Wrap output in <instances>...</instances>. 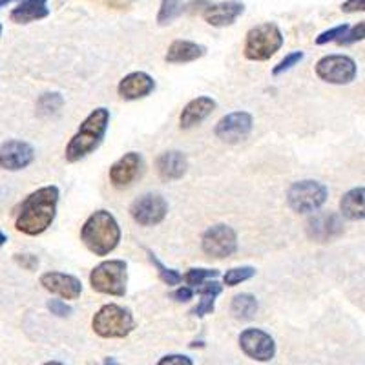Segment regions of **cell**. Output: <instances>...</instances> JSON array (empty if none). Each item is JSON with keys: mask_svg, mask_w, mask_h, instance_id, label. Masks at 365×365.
Returning <instances> with one entry per match:
<instances>
[{"mask_svg": "<svg viewBox=\"0 0 365 365\" xmlns=\"http://www.w3.org/2000/svg\"><path fill=\"white\" fill-rule=\"evenodd\" d=\"M35 161L34 146L19 139H9L0 146V168L8 172H19L28 168Z\"/></svg>", "mask_w": 365, "mask_h": 365, "instance_id": "cell-14", "label": "cell"}, {"mask_svg": "<svg viewBox=\"0 0 365 365\" xmlns=\"http://www.w3.org/2000/svg\"><path fill=\"white\" fill-rule=\"evenodd\" d=\"M217 108V103L212 97L201 96L197 99H192L190 103L182 108L181 115H179V126L182 130H190L194 126L201 125L205 119L212 115V112Z\"/></svg>", "mask_w": 365, "mask_h": 365, "instance_id": "cell-19", "label": "cell"}, {"mask_svg": "<svg viewBox=\"0 0 365 365\" xmlns=\"http://www.w3.org/2000/svg\"><path fill=\"white\" fill-rule=\"evenodd\" d=\"M158 365H194V361L185 354H168V356H163Z\"/></svg>", "mask_w": 365, "mask_h": 365, "instance_id": "cell-36", "label": "cell"}, {"mask_svg": "<svg viewBox=\"0 0 365 365\" xmlns=\"http://www.w3.org/2000/svg\"><path fill=\"white\" fill-rule=\"evenodd\" d=\"M81 240L91 254L108 256L119 247L120 227L108 210H97L84 221Z\"/></svg>", "mask_w": 365, "mask_h": 365, "instance_id": "cell-3", "label": "cell"}, {"mask_svg": "<svg viewBox=\"0 0 365 365\" xmlns=\"http://www.w3.org/2000/svg\"><path fill=\"white\" fill-rule=\"evenodd\" d=\"M15 262L26 270H37L38 257L34 254H15Z\"/></svg>", "mask_w": 365, "mask_h": 365, "instance_id": "cell-35", "label": "cell"}, {"mask_svg": "<svg viewBox=\"0 0 365 365\" xmlns=\"http://www.w3.org/2000/svg\"><path fill=\"white\" fill-rule=\"evenodd\" d=\"M61 192L57 187H42L31 192L21 203L15 217V228L26 236H41L53 225Z\"/></svg>", "mask_w": 365, "mask_h": 365, "instance_id": "cell-1", "label": "cell"}, {"mask_svg": "<svg viewBox=\"0 0 365 365\" xmlns=\"http://www.w3.org/2000/svg\"><path fill=\"white\" fill-rule=\"evenodd\" d=\"M283 34L278 24L274 22H263L259 26H254L249 29L243 46V55L254 63H263L269 61L276 51L282 50Z\"/></svg>", "mask_w": 365, "mask_h": 365, "instance_id": "cell-4", "label": "cell"}, {"mask_svg": "<svg viewBox=\"0 0 365 365\" xmlns=\"http://www.w3.org/2000/svg\"><path fill=\"white\" fill-rule=\"evenodd\" d=\"M205 55H207V48L203 44L192 41H174L168 46L165 61L170 64H187L194 63Z\"/></svg>", "mask_w": 365, "mask_h": 365, "instance_id": "cell-21", "label": "cell"}, {"mask_svg": "<svg viewBox=\"0 0 365 365\" xmlns=\"http://www.w3.org/2000/svg\"><path fill=\"white\" fill-rule=\"evenodd\" d=\"M110 125V110L106 108H96L86 119L83 120V125L79 126L77 133L70 139L64 152V158L68 163H77L81 159L88 158L93 154L103 143L106 130Z\"/></svg>", "mask_w": 365, "mask_h": 365, "instance_id": "cell-2", "label": "cell"}, {"mask_svg": "<svg viewBox=\"0 0 365 365\" xmlns=\"http://www.w3.org/2000/svg\"><path fill=\"white\" fill-rule=\"evenodd\" d=\"M341 216L349 221H364L365 217V188L358 187L345 192L340 201Z\"/></svg>", "mask_w": 365, "mask_h": 365, "instance_id": "cell-23", "label": "cell"}, {"mask_svg": "<svg viewBox=\"0 0 365 365\" xmlns=\"http://www.w3.org/2000/svg\"><path fill=\"white\" fill-rule=\"evenodd\" d=\"M6 241H8V236H6V234L0 230V247H4Z\"/></svg>", "mask_w": 365, "mask_h": 365, "instance_id": "cell-40", "label": "cell"}, {"mask_svg": "<svg viewBox=\"0 0 365 365\" xmlns=\"http://www.w3.org/2000/svg\"><path fill=\"white\" fill-rule=\"evenodd\" d=\"M104 365H119V364H117L115 358H106V360H104Z\"/></svg>", "mask_w": 365, "mask_h": 365, "instance_id": "cell-41", "label": "cell"}, {"mask_svg": "<svg viewBox=\"0 0 365 365\" xmlns=\"http://www.w3.org/2000/svg\"><path fill=\"white\" fill-rule=\"evenodd\" d=\"M365 9V0H345L341 4V11L345 13H358Z\"/></svg>", "mask_w": 365, "mask_h": 365, "instance_id": "cell-38", "label": "cell"}, {"mask_svg": "<svg viewBox=\"0 0 365 365\" xmlns=\"http://www.w3.org/2000/svg\"><path fill=\"white\" fill-rule=\"evenodd\" d=\"M48 0H22L21 4L11 11V21L15 24H29V22L41 21L50 15V9L46 8Z\"/></svg>", "mask_w": 365, "mask_h": 365, "instance_id": "cell-22", "label": "cell"}, {"mask_svg": "<svg viewBox=\"0 0 365 365\" xmlns=\"http://www.w3.org/2000/svg\"><path fill=\"white\" fill-rule=\"evenodd\" d=\"M172 298L179 303H187L194 298V291H192V287H188V285L178 287V289L172 292Z\"/></svg>", "mask_w": 365, "mask_h": 365, "instance_id": "cell-37", "label": "cell"}, {"mask_svg": "<svg viewBox=\"0 0 365 365\" xmlns=\"http://www.w3.org/2000/svg\"><path fill=\"white\" fill-rule=\"evenodd\" d=\"M303 57H305V53H303V51H292V53L287 55L283 61H279V63L274 66L272 75H276V77H278V75H283L285 71L292 70V68L298 66V64L302 63Z\"/></svg>", "mask_w": 365, "mask_h": 365, "instance_id": "cell-31", "label": "cell"}, {"mask_svg": "<svg viewBox=\"0 0 365 365\" xmlns=\"http://www.w3.org/2000/svg\"><path fill=\"white\" fill-rule=\"evenodd\" d=\"M347 29H349V24L334 26V28L327 29V31H324V34H319L318 37H316V44L325 46V44H329V42H336L338 38H340L341 35L347 31Z\"/></svg>", "mask_w": 365, "mask_h": 365, "instance_id": "cell-33", "label": "cell"}, {"mask_svg": "<svg viewBox=\"0 0 365 365\" xmlns=\"http://www.w3.org/2000/svg\"><path fill=\"white\" fill-rule=\"evenodd\" d=\"M155 90L154 77H150L145 71H133L128 73L125 79L120 81L117 91H119L120 99L125 101H139L148 97Z\"/></svg>", "mask_w": 365, "mask_h": 365, "instance_id": "cell-18", "label": "cell"}, {"mask_svg": "<svg viewBox=\"0 0 365 365\" xmlns=\"http://www.w3.org/2000/svg\"><path fill=\"white\" fill-rule=\"evenodd\" d=\"M257 309H259V303H257L256 296L250 294V292H241L232 298L230 303V311H232L234 318L237 319H252L256 316Z\"/></svg>", "mask_w": 365, "mask_h": 365, "instance_id": "cell-24", "label": "cell"}, {"mask_svg": "<svg viewBox=\"0 0 365 365\" xmlns=\"http://www.w3.org/2000/svg\"><path fill=\"white\" fill-rule=\"evenodd\" d=\"M155 166H158V174L163 181H178L187 174L188 159L179 150H170V152H163L159 155Z\"/></svg>", "mask_w": 365, "mask_h": 365, "instance_id": "cell-20", "label": "cell"}, {"mask_svg": "<svg viewBox=\"0 0 365 365\" xmlns=\"http://www.w3.org/2000/svg\"><path fill=\"white\" fill-rule=\"evenodd\" d=\"M42 365H64V364H61V361H46V364Z\"/></svg>", "mask_w": 365, "mask_h": 365, "instance_id": "cell-42", "label": "cell"}, {"mask_svg": "<svg viewBox=\"0 0 365 365\" xmlns=\"http://www.w3.org/2000/svg\"><path fill=\"white\" fill-rule=\"evenodd\" d=\"M200 296H201L200 303H197V305L192 309L190 314L197 316V318H203V316L212 314V312H214V309H216L217 296H212V294H200Z\"/></svg>", "mask_w": 365, "mask_h": 365, "instance_id": "cell-32", "label": "cell"}, {"mask_svg": "<svg viewBox=\"0 0 365 365\" xmlns=\"http://www.w3.org/2000/svg\"><path fill=\"white\" fill-rule=\"evenodd\" d=\"M146 254H148V259L152 262V265L158 269L159 278H161L163 283H166L168 287H174V285H179V283L182 282V274L179 272V270L168 269V267H166L165 263H163L154 252H152V250H146Z\"/></svg>", "mask_w": 365, "mask_h": 365, "instance_id": "cell-26", "label": "cell"}, {"mask_svg": "<svg viewBox=\"0 0 365 365\" xmlns=\"http://www.w3.org/2000/svg\"><path fill=\"white\" fill-rule=\"evenodd\" d=\"M143 172V158L137 152H128L110 168V181L115 188L130 187Z\"/></svg>", "mask_w": 365, "mask_h": 365, "instance_id": "cell-16", "label": "cell"}, {"mask_svg": "<svg viewBox=\"0 0 365 365\" xmlns=\"http://www.w3.org/2000/svg\"><path fill=\"white\" fill-rule=\"evenodd\" d=\"M41 285L51 294H57L64 299H77L83 294V283L79 278L64 272H44L41 276Z\"/></svg>", "mask_w": 365, "mask_h": 365, "instance_id": "cell-15", "label": "cell"}, {"mask_svg": "<svg viewBox=\"0 0 365 365\" xmlns=\"http://www.w3.org/2000/svg\"><path fill=\"white\" fill-rule=\"evenodd\" d=\"M217 276H220V270L216 269H190L182 276V279L187 282L188 287H200L201 283L216 279Z\"/></svg>", "mask_w": 365, "mask_h": 365, "instance_id": "cell-29", "label": "cell"}, {"mask_svg": "<svg viewBox=\"0 0 365 365\" xmlns=\"http://www.w3.org/2000/svg\"><path fill=\"white\" fill-rule=\"evenodd\" d=\"M327 197L329 188L324 182L314 181V179H303V181L292 182L289 192H287L289 207L296 214H314L327 203Z\"/></svg>", "mask_w": 365, "mask_h": 365, "instance_id": "cell-7", "label": "cell"}, {"mask_svg": "<svg viewBox=\"0 0 365 365\" xmlns=\"http://www.w3.org/2000/svg\"><path fill=\"white\" fill-rule=\"evenodd\" d=\"M365 38V22H358L356 26H349V29L338 38V44L340 46H351L354 42H361Z\"/></svg>", "mask_w": 365, "mask_h": 365, "instance_id": "cell-30", "label": "cell"}, {"mask_svg": "<svg viewBox=\"0 0 365 365\" xmlns=\"http://www.w3.org/2000/svg\"><path fill=\"white\" fill-rule=\"evenodd\" d=\"M64 106V97L57 91L53 93H42L37 101V113L41 117H51L58 113V110Z\"/></svg>", "mask_w": 365, "mask_h": 365, "instance_id": "cell-25", "label": "cell"}, {"mask_svg": "<svg viewBox=\"0 0 365 365\" xmlns=\"http://www.w3.org/2000/svg\"><path fill=\"white\" fill-rule=\"evenodd\" d=\"M91 329L101 338H126L135 329V319L130 309L108 303L96 312Z\"/></svg>", "mask_w": 365, "mask_h": 365, "instance_id": "cell-5", "label": "cell"}, {"mask_svg": "<svg viewBox=\"0 0 365 365\" xmlns=\"http://www.w3.org/2000/svg\"><path fill=\"white\" fill-rule=\"evenodd\" d=\"M210 4L208 0H192L190 4L187 6V8L182 9V11H188V13H195V11H203L207 6Z\"/></svg>", "mask_w": 365, "mask_h": 365, "instance_id": "cell-39", "label": "cell"}, {"mask_svg": "<svg viewBox=\"0 0 365 365\" xmlns=\"http://www.w3.org/2000/svg\"><path fill=\"white\" fill-rule=\"evenodd\" d=\"M305 232L316 243H331L344 234V220L336 212H318L307 221Z\"/></svg>", "mask_w": 365, "mask_h": 365, "instance_id": "cell-11", "label": "cell"}, {"mask_svg": "<svg viewBox=\"0 0 365 365\" xmlns=\"http://www.w3.org/2000/svg\"><path fill=\"white\" fill-rule=\"evenodd\" d=\"M128 283V265L123 259L103 262L90 272L91 289L99 294L123 298Z\"/></svg>", "mask_w": 365, "mask_h": 365, "instance_id": "cell-6", "label": "cell"}, {"mask_svg": "<svg viewBox=\"0 0 365 365\" xmlns=\"http://www.w3.org/2000/svg\"><path fill=\"white\" fill-rule=\"evenodd\" d=\"M316 75L329 84H351L356 79L358 66L349 55H325L316 63Z\"/></svg>", "mask_w": 365, "mask_h": 365, "instance_id": "cell-8", "label": "cell"}, {"mask_svg": "<svg viewBox=\"0 0 365 365\" xmlns=\"http://www.w3.org/2000/svg\"><path fill=\"white\" fill-rule=\"evenodd\" d=\"M254 126V119L249 112H232L227 113L225 117H221L217 120L214 133H216L217 139H221L223 143L228 145H236V143L243 141L250 135Z\"/></svg>", "mask_w": 365, "mask_h": 365, "instance_id": "cell-12", "label": "cell"}, {"mask_svg": "<svg viewBox=\"0 0 365 365\" xmlns=\"http://www.w3.org/2000/svg\"><path fill=\"white\" fill-rule=\"evenodd\" d=\"M201 249L212 259H227L237 250V234L232 227L217 223L207 228L201 237Z\"/></svg>", "mask_w": 365, "mask_h": 365, "instance_id": "cell-9", "label": "cell"}, {"mask_svg": "<svg viewBox=\"0 0 365 365\" xmlns=\"http://www.w3.org/2000/svg\"><path fill=\"white\" fill-rule=\"evenodd\" d=\"M168 214V203L161 194H143L130 205V216L141 227H155L163 223Z\"/></svg>", "mask_w": 365, "mask_h": 365, "instance_id": "cell-10", "label": "cell"}, {"mask_svg": "<svg viewBox=\"0 0 365 365\" xmlns=\"http://www.w3.org/2000/svg\"><path fill=\"white\" fill-rule=\"evenodd\" d=\"M185 9L182 0H161V6H159L158 13V22L159 26H166L174 22Z\"/></svg>", "mask_w": 365, "mask_h": 365, "instance_id": "cell-27", "label": "cell"}, {"mask_svg": "<svg viewBox=\"0 0 365 365\" xmlns=\"http://www.w3.org/2000/svg\"><path fill=\"white\" fill-rule=\"evenodd\" d=\"M201 13H203L205 21L214 28H227V26H232L245 13V4L237 2V0H227V2L208 4Z\"/></svg>", "mask_w": 365, "mask_h": 365, "instance_id": "cell-17", "label": "cell"}, {"mask_svg": "<svg viewBox=\"0 0 365 365\" xmlns=\"http://www.w3.org/2000/svg\"><path fill=\"white\" fill-rule=\"evenodd\" d=\"M240 347L256 361H270L276 356V341L262 329H245L240 334Z\"/></svg>", "mask_w": 365, "mask_h": 365, "instance_id": "cell-13", "label": "cell"}, {"mask_svg": "<svg viewBox=\"0 0 365 365\" xmlns=\"http://www.w3.org/2000/svg\"><path fill=\"white\" fill-rule=\"evenodd\" d=\"M256 276V269L250 265L245 267H234V269L227 270L223 276V282L227 287H236L240 283H245Z\"/></svg>", "mask_w": 365, "mask_h": 365, "instance_id": "cell-28", "label": "cell"}, {"mask_svg": "<svg viewBox=\"0 0 365 365\" xmlns=\"http://www.w3.org/2000/svg\"><path fill=\"white\" fill-rule=\"evenodd\" d=\"M0 34H2V24H0Z\"/></svg>", "mask_w": 365, "mask_h": 365, "instance_id": "cell-43", "label": "cell"}, {"mask_svg": "<svg viewBox=\"0 0 365 365\" xmlns=\"http://www.w3.org/2000/svg\"><path fill=\"white\" fill-rule=\"evenodd\" d=\"M48 309H50L51 314L58 316V318H66V316L71 314V307L66 305V302H63V299H50Z\"/></svg>", "mask_w": 365, "mask_h": 365, "instance_id": "cell-34", "label": "cell"}]
</instances>
